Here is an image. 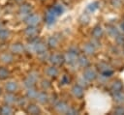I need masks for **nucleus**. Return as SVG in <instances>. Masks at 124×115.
<instances>
[{
  "label": "nucleus",
  "mask_w": 124,
  "mask_h": 115,
  "mask_svg": "<svg viewBox=\"0 0 124 115\" xmlns=\"http://www.w3.org/2000/svg\"><path fill=\"white\" fill-rule=\"evenodd\" d=\"M28 49H29V51L31 50L33 52H36L38 54H41V53L46 51V46L40 40H34L33 42H31L28 44Z\"/></svg>",
  "instance_id": "nucleus-1"
},
{
  "label": "nucleus",
  "mask_w": 124,
  "mask_h": 115,
  "mask_svg": "<svg viewBox=\"0 0 124 115\" xmlns=\"http://www.w3.org/2000/svg\"><path fill=\"white\" fill-rule=\"evenodd\" d=\"M98 68H99V70H100V72H101L102 76H104V77H109V76L113 73L112 68H111L108 64H107V63H105V62L100 63V64L98 65Z\"/></svg>",
  "instance_id": "nucleus-2"
},
{
  "label": "nucleus",
  "mask_w": 124,
  "mask_h": 115,
  "mask_svg": "<svg viewBox=\"0 0 124 115\" xmlns=\"http://www.w3.org/2000/svg\"><path fill=\"white\" fill-rule=\"evenodd\" d=\"M63 57H64V62H67L70 65H74L78 61V50L71 49Z\"/></svg>",
  "instance_id": "nucleus-3"
},
{
  "label": "nucleus",
  "mask_w": 124,
  "mask_h": 115,
  "mask_svg": "<svg viewBox=\"0 0 124 115\" xmlns=\"http://www.w3.org/2000/svg\"><path fill=\"white\" fill-rule=\"evenodd\" d=\"M38 79V73L35 72H32L28 74V76L24 79L23 83H24V86L26 88H31V87H34L35 85V82L37 81Z\"/></svg>",
  "instance_id": "nucleus-4"
},
{
  "label": "nucleus",
  "mask_w": 124,
  "mask_h": 115,
  "mask_svg": "<svg viewBox=\"0 0 124 115\" xmlns=\"http://www.w3.org/2000/svg\"><path fill=\"white\" fill-rule=\"evenodd\" d=\"M41 18L38 14H28L25 18V22L28 24V25H32V26H36L37 24H39Z\"/></svg>",
  "instance_id": "nucleus-5"
},
{
  "label": "nucleus",
  "mask_w": 124,
  "mask_h": 115,
  "mask_svg": "<svg viewBox=\"0 0 124 115\" xmlns=\"http://www.w3.org/2000/svg\"><path fill=\"white\" fill-rule=\"evenodd\" d=\"M83 77L87 80V81H92L94 79H96L97 77V72H95V70L90 69V68H86L83 72Z\"/></svg>",
  "instance_id": "nucleus-6"
},
{
  "label": "nucleus",
  "mask_w": 124,
  "mask_h": 115,
  "mask_svg": "<svg viewBox=\"0 0 124 115\" xmlns=\"http://www.w3.org/2000/svg\"><path fill=\"white\" fill-rule=\"evenodd\" d=\"M48 60H49V62L53 66H59V65L63 64L64 57L62 55H59V54H53V55H51V56L48 57Z\"/></svg>",
  "instance_id": "nucleus-7"
},
{
  "label": "nucleus",
  "mask_w": 124,
  "mask_h": 115,
  "mask_svg": "<svg viewBox=\"0 0 124 115\" xmlns=\"http://www.w3.org/2000/svg\"><path fill=\"white\" fill-rule=\"evenodd\" d=\"M54 108L58 113H67L69 109V105L65 101H58L57 103H55Z\"/></svg>",
  "instance_id": "nucleus-8"
},
{
  "label": "nucleus",
  "mask_w": 124,
  "mask_h": 115,
  "mask_svg": "<svg viewBox=\"0 0 124 115\" xmlns=\"http://www.w3.org/2000/svg\"><path fill=\"white\" fill-rule=\"evenodd\" d=\"M38 32H39L38 28H37L36 26H32V25H28V27H27V28L25 29V31H24L25 35L28 36V37H31V38L36 37V36L38 35Z\"/></svg>",
  "instance_id": "nucleus-9"
},
{
  "label": "nucleus",
  "mask_w": 124,
  "mask_h": 115,
  "mask_svg": "<svg viewBox=\"0 0 124 115\" xmlns=\"http://www.w3.org/2000/svg\"><path fill=\"white\" fill-rule=\"evenodd\" d=\"M72 94L78 98V99H81L83 97V88L81 86H79L78 84V85H75L73 88H72Z\"/></svg>",
  "instance_id": "nucleus-10"
},
{
  "label": "nucleus",
  "mask_w": 124,
  "mask_h": 115,
  "mask_svg": "<svg viewBox=\"0 0 124 115\" xmlns=\"http://www.w3.org/2000/svg\"><path fill=\"white\" fill-rule=\"evenodd\" d=\"M11 50L15 54H21V53L24 52V46H23V44H21L19 43H16L12 44Z\"/></svg>",
  "instance_id": "nucleus-11"
},
{
  "label": "nucleus",
  "mask_w": 124,
  "mask_h": 115,
  "mask_svg": "<svg viewBox=\"0 0 124 115\" xmlns=\"http://www.w3.org/2000/svg\"><path fill=\"white\" fill-rule=\"evenodd\" d=\"M110 90H111L112 93L122 91V90H123V83H122L120 80H114V81L111 83Z\"/></svg>",
  "instance_id": "nucleus-12"
},
{
  "label": "nucleus",
  "mask_w": 124,
  "mask_h": 115,
  "mask_svg": "<svg viewBox=\"0 0 124 115\" xmlns=\"http://www.w3.org/2000/svg\"><path fill=\"white\" fill-rule=\"evenodd\" d=\"M103 34H104V29L101 27V26H96V27H94V29L92 30V32H91V35H92V37L94 38V39H100L102 36H103Z\"/></svg>",
  "instance_id": "nucleus-13"
},
{
  "label": "nucleus",
  "mask_w": 124,
  "mask_h": 115,
  "mask_svg": "<svg viewBox=\"0 0 124 115\" xmlns=\"http://www.w3.org/2000/svg\"><path fill=\"white\" fill-rule=\"evenodd\" d=\"M49 12H51L54 15H56V16H58V15H60L63 12H64V8L62 7V5H59V4H57V5H54V6H52L49 10H48Z\"/></svg>",
  "instance_id": "nucleus-14"
},
{
  "label": "nucleus",
  "mask_w": 124,
  "mask_h": 115,
  "mask_svg": "<svg viewBox=\"0 0 124 115\" xmlns=\"http://www.w3.org/2000/svg\"><path fill=\"white\" fill-rule=\"evenodd\" d=\"M56 15H54L51 12H49V11H47L46 12V16H45V20H46V24H48V25H51V24H53L54 22H55V20H56Z\"/></svg>",
  "instance_id": "nucleus-15"
},
{
  "label": "nucleus",
  "mask_w": 124,
  "mask_h": 115,
  "mask_svg": "<svg viewBox=\"0 0 124 115\" xmlns=\"http://www.w3.org/2000/svg\"><path fill=\"white\" fill-rule=\"evenodd\" d=\"M95 50H96V47L90 43H85L83 45V52L87 55H93L95 53Z\"/></svg>",
  "instance_id": "nucleus-16"
},
{
  "label": "nucleus",
  "mask_w": 124,
  "mask_h": 115,
  "mask_svg": "<svg viewBox=\"0 0 124 115\" xmlns=\"http://www.w3.org/2000/svg\"><path fill=\"white\" fill-rule=\"evenodd\" d=\"M0 61L6 64H10L13 62V55L7 52H4L2 54H0Z\"/></svg>",
  "instance_id": "nucleus-17"
},
{
  "label": "nucleus",
  "mask_w": 124,
  "mask_h": 115,
  "mask_svg": "<svg viewBox=\"0 0 124 115\" xmlns=\"http://www.w3.org/2000/svg\"><path fill=\"white\" fill-rule=\"evenodd\" d=\"M17 83L16 82H14V81H10V82H8L7 84H6V86H5V88H6V91L8 92V93H14V92H16V90H17Z\"/></svg>",
  "instance_id": "nucleus-18"
},
{
  "label": "nucleus",
  "mask_w": 124,
  "mask_h": 115,
  "mask_svg": "<svg viewBox=\"0 0 124 115\" xmlns=\"http://www.w3.org/2000/svg\"><path fill=\"white\" fill-rule=\"evenodd\" d=\"M31 11H32V7H31V5H29V4L24 3V4H22V5L19 7V13L22 14L28 15Z\"/></svg>",
  "instance_id": "nucleus-19"
},
{
  "label": "nucleus",
  "mask_w": 124,
  "mask_h": 115,
  "mask_svg": "<svg viewBox=\"0 0 124 115\" xmlns=\"http://www.w3.org/2000/svg\"><path fill=\"white\" fill-rule=\"evenodd\" d=\"M26 111L29 114H40L41 113V109L39 108V106L36 105V104H33V103L32 104H29L27 106Z\"/></svg>",
  "instance_id": "nucleus-20"
},
{
  "label": "nucleus",
  "mask_w": 124,
  "mask_h": 115,
  "mask_svg": "<svg viewBox=\"0 0 124 115\" xmlns=\"http://www.w3.org/2000/svg\"><path fill=\"white\" fill-rule=\"evenodd\" d=\"M113 100L119 104L123 103L124 102V93H123V91L113 93Z\"/></svg>",
  "instance_id": "nucleus-21"
},
{
  "label": "nucleus",
  "mask_w": 124,
  "mask_h": 115,
  "mask_svg": "<svg viewBox=\"0 0 124 115\" xmlns=\"http://www.w3.org/2000/svg\"><path fill=\"white\" fill-rule=\"evenodd\" d=\"M46 74H47L48 76H50V77H56V76L58 75V70H57L54 66L48 67V68L46 69Z\"/></svg>",
  "instance_id": "nucleus-22"
},
{
  "label": "nucleus",
  "mask_w": 124,
  "mask_h": 115,
  "mask_svg": "<svg viewBox=\"0 0 124 115\" xmlns=\"http://www.w3.org/2000/svg\"><path fill=\"white\" fill-rule=\"evenodd\" d=\"M36 100L41 102V103H45L48 101V96L45 93V92H41V93H38L37 94V97H36Z\"/></svg>",
  "instance_id": "nucleus-23"
},
{
  "label": "nucleus",
  "mask_w": 124,
  "mask_h": 115,
  "mask_svg": "<svg viewBox=\"0 0 124 115\" xmlns=\"http://www.w3.org/2000/svg\"><path fill=\"white\" fill-rule=\"evenodd\" d=\"M78 63L80 67L82 68H87L89 66V61L88 59L85 57V56H80V57H78Z\"/></svg>",
  "instance_id": "nucleus-24"
},
{
  "label": "nucleus",
  "mask_w": 124,
  "mask_h": 115,
  "mask_svg": "<svg viewBox=\"0 0 124 115\" xmlns=\"http://www.w3.org/2000/svg\"><path fill=\"white\" fill-rule=\"evenodd\" d=\"M108 34L110 36V37H112V38H115L118 34H119V31H118V29L115 27V26H108Z\"/></svg>",
  "instance_id": "nucleus-25"
},
{
  "label": "nucleus",
  "mask_w": 124,
  "mask_h": 115,
  "mask_svg": "<svg viewBox=\"0 0 124 115\" xmlns=\"http://www.w3.org/2000/svg\"><path fill=\"white\" fill-rule=\"evenodd\" d=\"M10 31L5 28H0V41H5L10 37Z\"/></svg>",
  "instance_id": "nucleus-26"
},
{
  "label": "nucleus",
  "mask_w": 124,
  "mask_h": 115,
  "mask_svg": "<svg viewBox=\"0 0 124 115\" xmlns=\"http://www.w3.org/2000/svg\"><path fill=\"white\" fill-rule=\"evenodd\" d=\"M13 113V109L9 105H3L0 107V114L2 115H10Z\"/></svg>",
  "instance_id": "nucleus-27"
},
{
  "label": "nucleus",
  "mask_w": 124,
  "mask_h": 115,
  "mask_svg": "<svg viewBox=\"0 0 124 115\" xmlns=\"http://www.w3.org/2000/svg\"><path fill=\"white\" fill-rule=\"evenodd\" d=\"M37 94H38V92L34 89V87L27 88V93H26L27 98H29V99H36Z\"/></svg>",
  "instance_id": "nucleus-28"
},
{
  "label": "nucleus",
  "mask_w": 124,
  "mask_h": 115,
  "mask_svg": "<svg viewBox=\"0 0 124 115\" xmlns=\"http://www.w3.org/2000/svg\"><path fill=\"white\" fill-rule=\"evenodd\" d=\"M9 74H10V72H9V71H8L6 68L0 67V79H1V80L6 79V78L9 76Z\"/></svg>",
  "instance_id": "nucleus-29"
},
{
  "label": "nucleus",
  "mask_w": 124,
  "mask_h": 115,
  "mask_svg": "<svg viewBox=\"0 0 124 115\" xmlns=\"http://www.w3.org/2000/svg\"><path fill=\"white\" fill-rule=\"evenodd\" d=\"M47 44H48V46L49 47H56L57 46V44H58V40H57V38L56 37H50L49 39H48V41H47Z\"/></svg>",
  "instance_id": "nucleus-30"
},
{
  "label": "nucleus",
  "mask_w": 124,
  "mask_h": 115,
  "mask_svg": "<svg viewBox=\"0 0 124 115\" xmlns=\"http://www.w3.org/2000/svg\"><path fill=\"white\" fill-rule=\"evenodd\" d=\"M98 3L97 2H93V3H90L87 7H86V11L88 13H94L97 9H98Z\"/></svg>",
  "instance_id": "nucleus-31"
},
{
  "label": "nucleus",
  "mask_w": 124,
  "mask_h": 115,
  "mask_svg": "<svg viewBox=\"0 0 124 115\" xmlns=\"http://www.w3.org/2000/svg\"><path fill=\"white\" fill-rule=\"evenodd\" d=\"M5 101L7 103H14L16 101V97L13 95V93H9L5 96Z\"/></svg>",
  "instance_id": "nucleus-32"
},
{
  "label": "nucleus",
  "mask_w": 124,
  "mask_h": 115,
  "mask_svg": "<svg viewBox=\"0 0 124 115\" xmlns=\"http://www.w3.org/2000/svg\"><path fill=\"white\" fill-rule=\"evenodd\" d=\"M89 20H90V17H89V15H88L87 14H82L81 16L79 17V21H80L82 24H86V23H88Z\"/></svg>",
  "instance_id": "nucleus-33"
},
{
  "label": "nucleus",
  "mask_w": 124,
  "mask_h": 115,
  "mask_svg": "<svg viewBox=\"0 0 124 115\" xmlns=\"http://www.w3.org/2000/svg\"><path fill=\"white\" fill-rule=\"evenodd\" d=\"M114 39H115V42H116L117 44H119V45H123L124 44V36L118 34Z\"/></svg>",
  "instance_id": "nucleus-34"
},
{
  "label": "nucleus",
  "mask_w": 124,
  "mask_h": 115,
  "mask_svg": "<svg viewBox=\"0 0 124 115\" xmlns=\"http://www.w3.org/2000/svg\"><path fill=\"white\" fill-rule=\"evenodd\" d=\"M113 113L114 114H117V115H123L124 114V108L123 106H117L114 108L113 110Z\"/></svg>",
  "instance_id": "nucleus-35"
},
{
  "label": "nucleus",
  "mask_w": 124,
  "mask_h": 115,
  "mask_svg": "<svg viewBox=\"0 0 124 115\" xmlns=\"http://www.w3.org/2000/svg\"><path fill=\"white\" fill-rule=\"evenodd\" d=\"M87 82H88V81H87L83 76H82L81 78H79V79H78V85H79V86H81V87H83V86H84V87H86V86L88 85V83H87Z\"/></svg>",
  "instance_id": "nucleus-36"
},
{
  "label": "nucleus",
  "mask_w": 124,
  "mask_h": 115,
  "mask_svg": "<svg viewBox=\"0 0 124 115\" xmlns=\"http://www.w3.org/2000/svg\"><path fill=\"white\" fill-rule=\"evenodd\" d=\"M110 4L114 8H119L121 6V0H111L110 1Z\"/></svg>",
  "instance_id": "nucleus-37"
},
{
  "label": "nucleus",
  "mask_w": 124,
  "mask_h": 115,
  "mask_svg": "<svg viewBox=\"0 0 124 115\" xmlns=\"http://www.w3.org/2000/svg\"><path fill=\"white\" fill-rule=\"evenodd\" d=\"M49 86H50V83L47 80H43L42 81V87L44 89H47V88H49Z\"/></svg>",
  "instance_id": "nucleus-38"
},
{
  "label": "nucleus",
  "mask_w": 124,
  "mask_h": 115,
  "mask_svg": "<svg viewBox=\"0 0 124 115\" xmlns=\"http://www.w3.org/2000/svg\"><path fill=\"white\" fill-rule=\"evenodd\" d=\"M61 82H62L63 84H68V83L70 82V78H69L67 75H64V76L62 77V79H61Z\"/></svg>",
  "instance_id": "nucleus-39"
},
{
  "label": "nucleus",
  "mask_w": 124,
  "mask_h": 115,
  "mask_svg": "<svg viewBox=\"0 0 124 115\" xmlns=\"http://www.w3.org/2000/svg\"><path fill=\"white\" fill-rule=\"evenodd\" d=\"M120 27H121V30L124 32V22H122V23L120 24Z\"/></svg>",
  "instance_id": "nucleus-40"
},
{
  "label": "nucleus",
  "mask_w": 124,
  "mask_h": 115,
  "mask_svg": "<svg viewBox=\"0 0 124 115\" xmlns=\"http://www.w3.org/2000/svg\"><path fill=\"white\" fill-rule=\"evenodd\" d=\"M16 1H17V2H21V1H23V0H16Z\"/></svg>",
  "instance_id": "nucleus-41"
},
{
  "label": "nucleus",
  "mask_w": 124,
  "mask_h": 115,
  "mask_svg": "<svg viewBox=\"0 0 124 115\" xmlns=\"http://www.w3.org/2000/svg\"><path fill=\"white\" fill-rule=\"evenodd\" d=\"M123 45H124V44H123ZM123 50H124V46H123Z\"/></svg>",
  "instance_id": "nucleus-42"
},
{
  "label": "nucleus",
  "mask_w": 124,
  "mask_h": 115,
  "mask_svg": "<svg viewBox=\"0 0 124 115\" xmlns=\"http://www.w3.org/2000/svg\"><path fill=\"white\" fill-rule=\"evenodd\" d=\"M42 1H44V0H42Z\"/></svg>",
  "instance_id": "nucleus-43"
}]
</instances>
